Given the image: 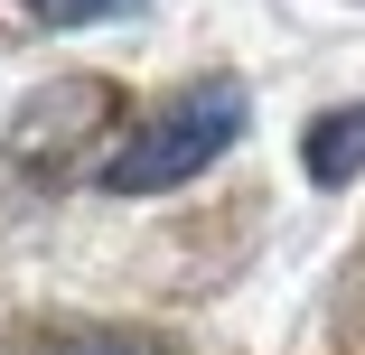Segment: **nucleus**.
<instances>
[{
  "mask_svg": "<svg viewBox=\"0 0 365 355\" xmlns=\"http://www.w3.org/2000/svg\"><path fill=\"white\" fill-rule=\"evenodd\" d=\"M356 169H365V103H337V112L309 122V178L319 187H346Z\"/></svg>",
  "mask_w": 365,
  "mask_h": 355,
  "instance_id": "nucleus-2",
  "label": "nucleus"
},
{
  "mask_svg": "<svg viewBox=\"0 0 365 355\" xmlns=\"http://www.w3.org/2000/svg\"><path fill=\"white\" fill-rule=\"evenodd\" d=\"M29 19H56V28H85V19H113V10H131V0H19Z\"/></svg>",
  "mask_w": 365,
  "mask_h": 355,
  "instance_id": "nucleus-3",
  "label": "nucleus"
},
{
  "mask_svg": "<svg viewBox=\"0 0 365 355\" xmlns=\"http://www.w3.org/2000/svg\"><path fill=\"white\" fill-rule=\"evenodd\" d=\"M235 140H244V85H197V94H178L150 122H131L103 150V187L113 196H160V187L197 178L206 159H225Z\"/></svg>",
  "mask_w": 365,
  "mask_h": 355,
  "instance_id": "nucleus-1",
  "label": "nucleus"
},
{
  "mask_svg": "<svg viewBox=\"0 0 365 355\" xmlns=\"http://www.w3.org/2000/svg\"><path fill=\"white\" fill-rule=\"evenodd\" d=\"M56 355H150V346H131V337H66Z\"/></svg>",
  "mask_w": 365,
  "mask_h": 355,
  "instance_id": "nucleus-4",
  "label": "nucleus"
}]
</instances>
